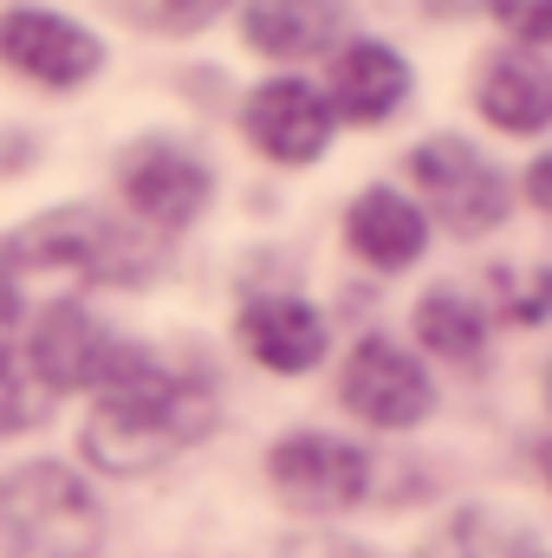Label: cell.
Segmentation results:
<instances>
[{
    "instance_id": "11",
    "label": "cell",
    "mask_w": 552,
    "mask_h": 558,
    "mask_svg": "<svg viewBox=\"0 0 552 558\" xmlns=\"http://www.w3.org/2000/svg\"><path fill=\"white\" fill-rule=\"evenodd\" d=\"M241 344L254 351V364H267L279 377H299L325 357V318L305 299H254L241 312Z\"/></svg>"
},
{
    "instance_id": "9",
    "label": "cell",
    "mask_w": 552,
    "mask_h": 558,
    "mask_svg": "<svg viewBox=\"0 0 552 558\" xmlns=\"http://www.w3.org/2000/svg\"><path fill=\"white\" fill-rule=\"evenodd\" d=\"M0 59H7L13 72L39 78V85H85V78L98 72V39H92L85 26L59 20V13L20 7V13L0 20Z\"/></svg>"
},
{
    "instance_id": "6",
    "label": "cell",
    "mask_w": 552,
    "mask_h": 558,
    "mask_svg": "<svg viewBox=\"0 0 552 558\" xmlns=\"http://www.w3.org/2000/svg\"><path fill=\"white\" fill-rule=\"evenodd\" d=\"M20 254H26V267H39V274L137 279V247H131L111 221H98V215H85V208H59V215L33 221V228L20 234Z\"/></svg>"
},
{
    "instance_id": "15",
    "label": "cell",
    "mask_w": 552,
    "mask_h": 558,
    "mask_svg": "<svg viewBox=\"0 0 552 558\" xmlns=\"http://www.w3.org/2000/svg\"><path fill=\"white\" fill-rule=\"evenodd\" d=\"M481 111L501 131H520V137L540 131L552 111V85H547V72H540V59L533 52H501L481 72Z\"/></svg>"
},
{
    "instance_id": "19",
    "label": "cell",
    "mask_w": 552,
    "mask_h": 558,
    "mask_svg": "<svg viewBox=\"0 0 552 558\" xmlns=\"http://www.w3.org/2000/svg\"><path fill=\"white\" fill-rule=\"evenodd\" d=\"M488 7H494V20L514 26L527 46H540V39L552 33V0H488Z\"/></svg>"
},
{
    "instance_id": "7",
    "label": "cell",
    "mask_w": 552,
    "mask_h": 558,
    "mask_svg": "<svg viewBox=\"0 0 552 558\" xmlns=\"http://www.w3.org/2000/svg\"><path fill=\"white\" fill-rule=\"evenodd\" d=\"M118 182H124L131 215L149 221V228H189L208 208V189H215L208 162L195 149H176V143H137L124 156V175Z\"/></svg>"
},
{
    "instance_id": "5",
    "label": "cell",
    "mask_w": 552,
    "mask_h": 558,
    "mask_svg": "<svg viewBox=\"0 0 552 558\" xmlns=\"http://www.w3.org/2000/svg\"><path fill=\"white\" fill-rule=\"evenodd\" d=\"M338 397H345L351 416L377 422V428H410V422L429 416L435 384H429V371L416 364L404 344H391V338H364V344L345 357V384H338Z\"/></svg>"
},
{
    "instance_id": "17",
    "label": "cell",
    "mask_w": 552,
    "mask_h": 558,
    "mask_svg": "<svg viewBox=\"0 0 552 558\" xmlns=\"http://www.w3.org/2000/svg\"><path fill=\"white\" fill-rule=\"evenodd\" d=\"M46 410H52V390L33 377V364L0 351V435H20V428L46 422Z\"/></svg>"
},
{
    "instance_id": "1",
    "label": "cell",
    "mask_w": 552,
    "mask_h": 558,
    "mask_svg": "<svg viewBox=\"0 0 552 558\" xmlns=\"http://www.w3.org/2000/svg\"><path fill=\"white\" fill-rule=\"evenodd\" d=\"M92 390H98V410L85 422V454L111 474H143L182 454L215 422V397L202 384L163 371L156 357H143L131 344H118V357L105 364Z\"/></svg>"
},
{
    "instance_id": "16",
    "label": "cell",
    "mask_w": 552,
    "mask_h": 558,
    "mask_svg": "<svg viewBox=\"0 0 552 558\" xmlns=\"http://www.w3.org/2000/svg\"><path fill=\"white\" fill-rule=\"evenodd\" d=\"M416 331H422V344H429L435 357H448V364L481 357V312H475L461 292H429V299L416 305Z\"/></svg>"
},
{
    "instance_id": "20",
    "label": "cell",
    "mask_w": 552,
    "mask_h": 558,
    "mask_svg": "<svg viewBox=\"0 0 552 558\" xmlns=\"http://www.w3.org/2000/svg\"><path fill=\"white\" fill-rule=\"evenodd\" d=\"M20 325V279H13V267L0 260V344H7V331Z\"/></svg>"
},
{
    "instance_id": "2",
    "label": "cell",
    "mask_w": 552,
    "mask_h": 558,
    "mask_svg": "<svg viewBox=\"0 0 552 558\" xmlns=\"http://www.w3.org/2000/svg\"><path fill=\"white\" fill-rule=\"evenodd\" d=\"M105 539L98 500L59 461L13 468L0 481V546L7 558H92Z\"/></svg>"
},
{
    "instance_id": "14",
    "label": "cell",
    "mask_w": 552,
    "mask_h": 558,
    "mask_svg": "<svg viewBox=\"0 0 552 558\" xmlns=\"http://www.w3.org/2000/svg\"><path fill=\"white\" fill-rule=\"evenodd\" d=\"M345 234H351V247H358L371 267L397 274V267H410L416 254H422V241H429V221H422V208H410L397 189H364V195L351 202V221H345Z\"/></svg>"
},
{
    "instance_id": "18",
    "label": "cell",
    "mask_w": 552,
    "mask_h": 558,
    "mask_svg": "<svg viewBox=\"0 0 552 558\" xmlns=\"http://www.w3.org/2000/svg\"><path fill=\"white\" fill-rule=\"evenodd\" d=\"M124 20H143V26H163V33H189V26H208L228 0H111Z\"/></svg>"
},
{
    "instance_id": "8",
    "label": "cell",
    "mask_w": 552,
    "mask_h": 558,
    "mask_svg": "<svg viewBox=\"0 0 552 558\" xmlns=\"http://www.w3.org/2000/svg\"><path fill=\"white\" fill-rule=\"evenodd\" d=\"M111 357H118V338H111L92 312H79V305H52V312L33 325V344H26L33 377H39L52 397L92 390V384L105 377Z\"/></svg>"
},
{
    "instance_id": "10",
    "label": "cell",
    "mask_w": 552,
    "mask_h": 558,
    "mask_svg": "<svg viewBox=\"0 0 552 558\" xmlns=\"http://www.w3.org/2000/svg\"><path fill=\"white\" fill-rule=\"evenodd\" d=\"M248 137L274 162H312L332 137V105L305 78H274L248 98Z\"/></svg>"
},
{
    "instance_id": "4",
    "label": "cell",
    "mask_w": 552,
    "mask_h": 558,
    "mask_svg": "<svg viewBox=\"0 0 552 558\" xmlns=\"http://www.w3.org/2000/svg\"><path fill=\"white\" fill-rule=\"evenodd\" d=\"M267 474H274V494L286 507H299V513H345V507H358L364 487H371L364 448H351V441H338V435H312V428L274 441Z\"/></svg>"
},
{
    "instance_id": "3",
    "label": "cell",
    "mask_w": 552,
    "mask_h": 558,
    "mask_svg": "<svg viewBox=\"0 0 552 558\" xmlns=\"http://www.w3.org/2000/svg\"><path fill=\"white\" fill-rule=\"evenodd\" d=\"M410 169H416V189L435 202V215H442L455 234H488V228H501V215H507V182L494 175V162H488L475 143L429 137V143H416Z\"/></svg>"
},
{
    "instance_id": "13",
    "label": "cell",
    "mask_w": 552,
    "mask_h": 558,
    "mask_svg": "<svg viewBox=\"0 0 552 558\" xmlns=\"http://www.w3.org/2000/svg\"><path fill=\"white\" fill-rule=\"evenodd\" d=\"M241 33L267 59H312V52L338 46L345 7L338 0H254L248 20H241Z\"/></svg>"
},
{
    "instance_id": "12",
    "label": "cell",
    "mask_w": 552,
    "mask_h": 558,
    "mask_svg": "<svg viewBox=\"0 0 552 558\" xmlns=\"http://www.w3.org/2000/svg\"><path fill=\"white\" fill-rule=\"evenodd\" d=\"M410 98V65L377 46V39H358L332 59V111H345L351 124H377L391 118L397 105Z\"/></svg>"
}]
</instances>
